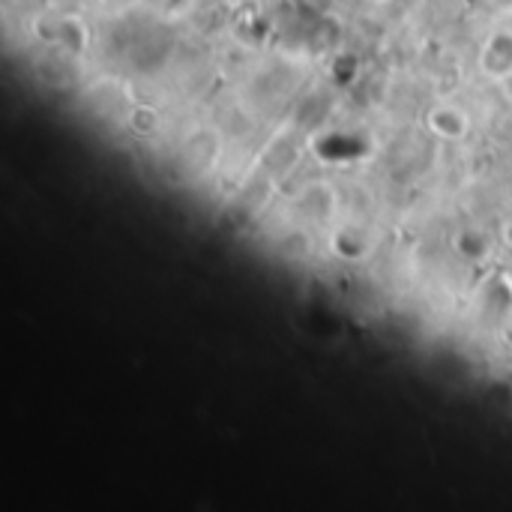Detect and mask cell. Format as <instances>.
Wrapping results in <instances>:
<instances>
[{"mask_svg":"<svg viewBox=\"0 0 512 512\" xmlns=\"http://www.w3.org/2000/svg\"><path fill=\"white\" fill-rule=\"evenodd\" d=\"M480 66L489 78H510L512 75V30H495L480 54Z\"/></svg>","mask_w":512,"mask_h":512,"instance_id":"obj_1","label":"cell"},{"mask_svg":"<svg viewBox=\"0 0 512 512\" xmlns=\"http://www.w3.org/2000/svg\"><path fill=\"white\" fill-rule=\"evenodd\" d=\"M429 126L432 132H438L447 141H456L468 132V114L456 105H441L435 111H429Z\"/></svg>","mask_w":512,"mask_h":512,"instance_id":"obj_2","label":"cell"},{"mask_svg":"<svg viewBox=\"0 0 512 512\" xmlns=\"http://www.w3.org/2000/svg\"><path fill=\"white\" fill-rule=\"evenodd\" d=\"M375 3H387V0H375Z\"/></svg>","mask_w":512,"mask_h":512,"instance_id":"obj_4","label":"cell"},{"mask_svg":"<svg viewBox=\"0 0 512 512\" xmlns=\"http://www.w3.org/2000/svg\"><path fill=\"white\" fill-rule=\"evenodd\" d=\"M507 234H510V243H512V225H510V231H507Z\"/></svg>","mask_w":512,"mask_h":512,"instance_id":"obj_3","label":"cell"}]
</instances>
